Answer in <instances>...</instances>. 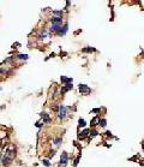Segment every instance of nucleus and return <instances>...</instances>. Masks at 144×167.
Returning <instances> with one entry per match:
<instances>
[{"label": "nucleus", "instance_id": "nucleus-3", "mask_svg": "<svg viewBox=\"0 0 144 167\" xmlns=\"http://www.w3.org/2000/svg\"><path fill=\"white\" fill-rule=\"evenodd\" d=\"M65 116H66V107L61 106L60 107V118H65Z\"/></svg>", "mask_w": 144, "mask_h": 167}, {"label": "nucleus", "instance_id": "nucleus-4", "mask_svg": "<svg viewBox=\"0 0 144 167\" xmlns=\"http://www.w3.org/2000/svg\"><path fill=\"white\" fill-rule=\"evenodd\" d=\"M91 124H93V125H97V124H99V118H97V117L94 118L93 122H91Z\"/></svg>", "mask_w": 144, "mask_h": 167}, {"label": "nucleus", "instance_id": "nucleus-2", "mask_svg": "<svg viewBox=\"0 0 144 167\" xmlns=\"http://www.w3.org/2000/svg\"><path fill=\"white\" fill-rule=\"evenodd\" d=\"M66 162H67V154H66V153H64L63 156H61V161H60V164L65 166V165H66Z\"/></svg>", "mask_w": 144, "mask_h": 167}, {"label": "nucleus", "instance_id": "nucleus-6", "mask_svg": "<svg viewBox=\"0 0 144 167\" xmlns=\"http://www.w3.org/2000/svg\"><path fill=\"white\" fill-rule=\"evenodd\" d=\"M43 164H45V165H46L47 167L49 166V162H48V160H43Z\"/></svg>", "mask_w": 144, "mask_h": 167}, {"label": "nucleus", "instance_id": "nucleus-1", "mask_svg": "<svg viewBox=\"0 0 144 167\" xmlns=\"http://www.w3.org/2000/svg\"><path fill=\"white\" fill-rule=\"evenodd\" d=\"M79 90L83 93V94H89V93L91 91V89L89 88V87H87V85H84V84H80L79 85Z\"/></svg>", "mask_w": 144, "mask_h": 167}, {"label": "nucleus", "instance_id": "nucleus-5", "mask_svg": "<svg viewBox=\"0 0 144 167\" xmlns=\"http://www.w3.org/2000/svg\"><path fill=\"white\" fill-rule=\"evenodd\" d=\"M85 125V122L83 119H79V126H84Z\"/></svg>", "mask_w": 144, "mask_h": 167}, {"label": "nucleus", "instance_id": "nucleus-7", "mask_svg": "<svg viewBox=\"0 0 144 167\" xmlns=\"http://www.w3.org/2000/svg\"><path fill=\"white\" fill-rule=\"evenodd\" d=\"M101 125L102 126H106V120H101Z\"/></svg>", "mask_w": 144, "mask_h": 167}]
</instances>
